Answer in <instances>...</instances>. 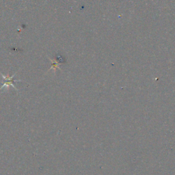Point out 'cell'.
Here are the masks:
<instances>
[{"label":"cell","mask_w":175,"mask_h":175,"mask_svg":"<svg viewBox=\"0 0 175 175\" xmlns=\"http://www.w3.org/2000/svg\"><path fill=\"white\" fill-rule=\"evenodd\" d=\"M1 75L2 76V78H4L5 80L6 81V83H5V84L3 85V86H2L1 89L3 88H4L5 86H9L10 85H11V86H12V87L14 88L17 90L16 88H15L14 86L13 85V82H14V81H20L19 80H14V79H13V77H14V76H12V77H8H8H6V76L3 75H2V74H1ZM1 89H0V90H1Z\"/></svg>","instance_id":"1"}]
</instances>
